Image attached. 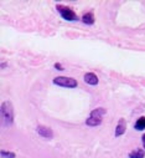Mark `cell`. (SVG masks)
Listing matches in <instances>:
<instances>
[{
  "label": "cell",
  "instance_id": "6da1fadb",
  "mask_svg": "<svg viewBox=\"0 0 145 158\" xmlns=\"http://www.w3.org/2000/svg\"><path fill=\"white\" fill-rule=\"evenodd\" d=\"M2 121L4 126H10L14 122V108L11 102H3L2 105Z\"/></svg>",
  "mask_w": 145,
  "mask_h": 158
},
{
  "label": "cell",
  "instance_id": "7a4b0ae2",
  "mask_svg": "<svg viewBox=\"0 0 145 158\" xmlns=\"http://www.w3.org/2000/svg\"><path fill=\"white\" fill-rule=\"evenodd\" d=\"M103 114H105V110L103 107H99V108H96L91 112V116L89 118H87L86 123L88 126H98L102 123V117Z\"/></svg>",
  "mask_w": 145,
  "mask_h": 158
},
{
  "label": "cell",
  "instance_id": "3957f363",
  "mask_svg": "<svg viewBox=\"0 0 145 158\" xmlns=\"http://www.w3.org/2000/svg\"><path fill=\"white\" fill-rule=\"evenodd\" d=\"M53 84L57 86H62V87H67V89H73L77 87L78 82L72 77H65V76H58L53 78Z\"/></svg>",
  "mask_w": 145,
  "mask_h": 158
},
{
  "label": "cell",
  "instance_id": "277c9868",
  "mask_svg": "<svg viewBox=\"0 0 145 158\" xmlns=\"http://www.w3.org/2000/svg\"><path fill=\"white\" fill-rule=\"evenodd\" d=\"M56 9H57V11L61 14V16H62L65 20H67V21H76V20L78 19V18H77V14H76L73 10H72V9L67 8V6L57 5Z\"/></svg>",
  "mask_w": 145,
  "mask_h": 158
},
{
  "label": "cell",
  "instance_id": "5b68a950",
  "mask_svg": "<svg viewBox=\"0 0 145 158\" xmlns=\"http://www.w3.org/2000/svg\"><path fill=\"white\" fill-rule=\"evenodd\" d=\"M36 131H37V133H39L40 136H42V137H45V138H52V137H53V132H52V130H51L50 127L39 126Z\"/></svg>",
  "mask_w": 145,
  "mask_h": 158
},
{
  "label": "cell",
  "instance_id": "8992f818",
  "mask_svg": "<svg viewBox=\"0 0 145 158\" xmlns=\"http://www.w3.org/2000/svg\"><path fill=\"white\" fill-rule=\"evenodd\" d=\"M84 82L88 84V85L94 86V85L98 84V77H97V75L93 73V72H87V73L84 75Z\"/></svg>",
  "mask_w": 145,
  "mask_h": 158
},
{
  "label": "cell",
  "instance_id": "52a82bcc",
  "mask_svg": "<svg viewBox=\"0 0 145 158\" xmlns=\"http://www.w3.org/2000/svg\"><path fill=\"white\" fill-rule=\"evenodd\" d=\"M125 130H127V123H125V121H124V118H120L119 123L117 125V128H116V136H117V137L122 136V135L125 132Z\"/></svg>",
  "mask_w": 145,
  "mask_h": 158
},
{
  "label": "cell",
  "instance_id": "ba28073f",
  "mask_svg": "<svg viewBox=\"0 0 145 158\" xmlns=\"http://www.w3.org/2000/svg\"><path fill=\"white\" fill-rule=\"evenodd\" d=\"M82 21H83L84 24H87V25L94 24V15H93V13H87V14H84V15L82 16Z\"/></svg>",
  "mask_w": 145,
  "mask_h": 158
},
{
  "label": "cell",
  "instance_id": "9c48e42d",
  "mask_svg": "<svg viewBox=\"0 0 145 158\" xmlns=\"http://www.w3.org/2000/svg\"><path fill=\"white\" fill-rule=\"evenodd\" d=\"M135 130H138V131H143V130H145V117L143 116V117H140L139 120L135 122Z\"/></svg>",
  "mask_w": 145,
  "mask_h": 158
},
{
  "label": "cell",
  "instance_id": "30bf717a",
  "mask_svg": "<svg viewBox=\"0 0 145 158\" xmlns=\"http://www.w3.org/2000/svg\"><path fill=\"white\" fill-rule=\"evenodd\" d=\"M145 152L143 149H135L129 153V158H144Z\"/></svg>",
  "mask_w": 145,
  "mask_h": 158
},
{
  "label": "cell",
  "instance_id": "8fae6325",
  "mask_svg": "<svg viewBox=\"0 0 145 158\" xmlns=\"http://www.w3.org/2000/svg\"><path fill=\"white\" fill-rule=\"evenodd\" d=\"M2 157H3V158H15V153H13V152H6V151H2Z\"/></svg>",
  "mask_w": 145,
  "mask_h": 158
},
{
  "label": "cell",
  "instance_id": "7c38bea8",
  "mask_svg": "<svg viewBox=\"0 0 145 158\" xmlns=\"http://www.w3.org/2000/svg\"><path fill=\"white\" fill-rule=\"evenodd\" d=\"M55 69H56V70H60V71H62V70H63V67H62V65H61V64H55Z\"/></svg>",
  "mask_w": 145,
  "mask_h": 158
},
{
  "label": "cell",
  "instance_id": "4fadbf2b",
  "mask_svg": "<svg viewBox=\"0 0 145 158\" xmlns=\"http://www.w3.org/2000/svg\"><path fill=\"white\" fill-rule=\"evenodd\" d=\"M141 141H143V146H144V148H145V133L143 135V137H141Z\"/></svg>",
  "mask_w": 145,
  "mask_h": 158
}]
</instances>
